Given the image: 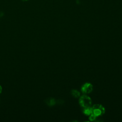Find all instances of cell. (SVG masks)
<instances>
[{
    "mask_svg": "<svg viewBox=\"0 0 122 122\" xmlns=\"http://www.w3.org/2000/svg\"><path fill=\"white\" fill-rule=\"evenodd\" d=\"M104 112L105 108L101 104H96L91 107V114L96 117L103 115Z\"/></svg>",
    "mask_w": 122,
    "mask_h": 122,
    "instance_id": "obj_1",
    "label": "cell"
},
{
    "mask_svg": "<svg viewBox=\"0 0 122 122\" xmlns=\"http://www.w3.org/2000/svg\"><path fill=\"white\" fill-rule=\"evenodd\" d=\"M79 103L83 108L91 107L92 100L90 97L87 95H82L80 98Z\"/></svg>",
    "mask_w": 122,
    "mask_h": 122,
    "instance_id": "obj_2",
    "label": "cell"
},
{
    "mask_svg": "<svg viewBox=\"0 0 122 122\" xmlns=\"http://www.w3.org/2000/svg\"><path fill=\"white\" fill-rule=\"evenodd\" d=\"M93 90L92 85L90 83H86L81 87V90L83 93L88 94L91 93Z\"/></svg>",
    "mask_w": 122,
    "mask_h": 122,
    "instance_id": "obj_3",
    "label": "cell"
},
{
    "mask_svg": "<svg viewBox=\"0 0 122 122\" xmlns=\"http://www.w3.org/2000/svg\"><path fill=\"white\" fill-rule=\"evenodd\" d=\"M56 103L55 100L53 98H50L46 100V103L49 106H52Z\"/></svg>",
    "mask_w": 122,
    "mask_h": 122,
    "instance_id": "obj_4",
    "label": "cell"
},
{
    "mask_svg": "<svg viewBox=\"0 0 122 122\" xmlns=\"http://www.w3.org/2000/svg\"><path fill=\"white\" fill-rule=\"evenodd\" d=\"M71 94L75 98H78L80 95V93L76 90H72L71 91Z\"/></svg>",
    "mask_w": 122,
    "mask_h": 122,
    "instance_id": "obj_5",
    "label": "cell"
},
{
    "mask_svg": "<svg viewBox=\"0 0 122 122\" xmlns=\"http://www.w3.org/2000/svg\"><path fill=\"white\" fill-rule=\"evenodd\" d=\"M83 112L84 114L87 115H90L91 114V107L84 108Z\"/></svg>",
    "mask_w": 122,
    "mask_h": 122,
    "instance_id": "obj_6",
    "label": "cell"
},
{
    "mask_svg": "<svg viewBox=\"0 0 122 122\" xmlns=\"http://www.w3.org/2000/svg\"><path fill=\"white\" fill-rule=\"evenodd\" d=\"M2 87H1V86L0 85V93H1V92H2Z\"/></svg>",
    "mask_w": 122,
    "mask_h": 122,
    "instance_id": "obj_7",
    "label": "cell"
},
{
    "mask_svg": "<svg viewBox=\"0 0 122 122\" xmlns=\"http://www.w3.org/2000/svg\"><path fill=\"white\" fill-rule=\"evenodd\" d=\"M21 0L23 1H28V0Z\"/></svg>",
    "mask_w": 122,
    "mask_h": 122,
    "instance_id": "obj_8",
    "label": "cell"
}]
</instances>
